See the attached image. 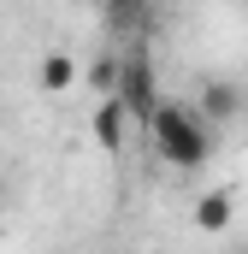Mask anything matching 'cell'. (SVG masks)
Segmentation results:
<instances>
[{"label": "cell", "mask_w": 248, "mask_h": 254, "mask_svg": "<svg viewBox=\"0 0 248 254\" xmlns=\"http://www.w3.org/2000/svg\"><path fill=\"white\" fill-rule=\"evenodd\" d=\"M142 125H148L154 154H160L172 172H201V166H207L213 130H207V119H201L189 101H154V113H148Z\"/></svg>", "instance_id": "cell-1"}, {"label": "cell", "mask_w": 248, "mask_h": 254, "mask_svg": "<svg viewBox=\"0 0 248 254\" xmlns=\"http://www.w3.org/2000/svg\"><path fill=\"white\" fill-rule=\"evenodd\" d=\"M113 101H119L130 119H148L154 101H160V83H154V60L142 48L119 54V77H113Z\"/></svg>", "instance_id": "cell-2"}, {"label": "cell", "mask_w": 248, "mask_h": 254, "mask_svg": "<svg viewBox=\"0 0 248 254\" xmlns=\"http://www.w3.org/2000/svg\"><path fill=\"white\" fill-rule=\"evenodd\" d=\"M231 213H237V207H231V190H207L195 201V225H201L207 237H225V231H231Z\"/></svg>", "instance_id": "cell-3"}, {"label": "cell", "mask_w": 248, "mask_h": 254, "mask_svg": "<svg viewBox=\"0 0 248 254\" xmlns=\"http://www.w3.org/2000/svg\"><path fill=\"white\" fill-rule=\"evenodd\" d=\"M124 125H130V113H124L119 101L107 95V101L95 107V142H101L107 154H119V148H124Z\"/></svg>", "instance_id": "cell-4"}, {"label": "cell", "mask_w": 248, "mask_h": 254, "mask_svg": "<svg viewBox=\"0 0 248 254\" xmlns=\"http://www.w3.org/2000/svg\"><path fill=\"white\" fill-rule=\"evenodd\" d=\"M195 113H201L207 125H225V119L237 113V89H231V83H207V89H201V107H195Z\"/></svg>", "instance_id": "cell-5"}, {"label": "cell", "mask_w": 248, "mask_h": 254, "mask_svg": "<svg viewBox=\"0 0 248 254\" xmlns=\"http://www.w3.org/2000/svg\"><path fill=\"white\" fill-rule=\"evenodd\" d=\"M71 83H77V60H71V54H60V48H54V54L42 60V89H48V95H65Z\"/></svg>", "instance_id": "cell-6"}, {"label": "cell", "mask_w": 248, "mask_h": 254, "mask_svg": "<svg viewBox=\"0 0 248 254\" xmlns=\"http://www.w3.org/2000/svg\"><path fill=\"white\" fill-rule=\"evenodd\" d=\"M148 18V0H107V24L113 30H136Z\"/></svg>", "instance_id": "cell-7"}, {"label": "cell", "mask_w": 248, "mask_h": 254, "mask_svg": "<svg viewBox=\"0 0 248 254\" xmlns=\"http://www.w3.org/2000/svg\"><path fill=\"white\" fill-rule=\"evenodd\" d=\"M113 77H119V54H107V60H95V71H89V83H95L101 95H113Z\"/></svg>", "instance_id": "cell-8"}, {"label": "cell", "mask_w": 248, "mask_h": 254, "mask_svg": "<svg viewBox=\"0 0 248 254\" xmlns=\"http://www.w3.org/2000/svg\"><path fill=\"white\" fill-rule=\"evenodd\" d=\"M237 254H248V249H237Z\"/></svg>", "instance_id": "cell-9"}]
</instances>
